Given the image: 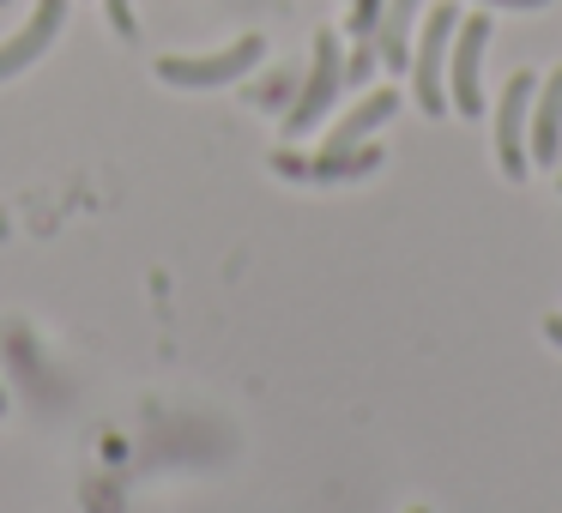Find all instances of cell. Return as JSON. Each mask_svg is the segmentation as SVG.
Listing matches in <instances>:
<instances>
[{"mask_svg":"<svg viewBox=\"0 0 562 513\" xmlns=\"http://www.w3.org/2000/svg\"><path fill=\"white\" fill-rule=\"evenodd\" d=\"M460 31V7H429L424 31H417V55H412V86H417V110L424 115H448V49Z\"/></svg>","mask_w":562,"mask_h":513,"instance_id":"cell-1","label":"cell"},{"mask_svg":"<svg viewBox=\"0 0 562 513\" xmlns=\"http://www.w3.org/2000/svg\"><path fill=\"white\" fill-rule=\"evenodd\" d=\"M260 55H267V43H260V37H236L231 49H218V55H164V61H158V79H164V86H182V91L236 86V79L255 73Z\"/></svg>","mask_w":562,"mask_h":513,"instance_id":"cell-2","label":"cell"},{"mask_svg":"<svg viewBox=\"0 0 562 513\" xmlns=\"http://www.w3.org/2000/svg\"><path fill=\"white\" fill-rule=\"evenodd\" d=\"M484 49H490V13H472L453 31L448 49V110H460L465 122L484 115Z\"/></svg>","mask_w":562,"mask_h":513,"instance_id":"cell-3","label":"cell"},{"mask_svg":"<svg viewBox=\"0 0 562 513\" xmlns=\"http://www.w3.org/2000/svg\"><path fill=\"white\" fill-rule=\"evenodd\" d=\"M339 91H345V55H339V37L321 31V37H315V61H308V79H303V91H296L291 115H284V134H291V139L308 134V127L339 103Z\"/></svg>","mask_w":562,"mask_h":513,"instance_id":"cell-4","label":"cell"},{"mask_svg":"<svg viewBox=\"0 0 562 513\" xmlns=\"http://www.w3.org/2000/svg\"><path fill=\"white\" fill-rule=\"evenodd\" d=\"M532 91H538V73H508L502 103H496V163H502L508 182H520L526 163H532V146H526V127H532Z\"/></svg>","mask_w":562,"mask_h":513,"instance_id":"cell-5","label":"cell"},{"mask_svg":"<svg viewBox=\"0 0 562 513\" xmlns=\"http://www.w3.org/2000/svg\"><path fill=\"white\" fill-rule=\"evenodd\" d=\"M272 170L291 175V182H357V175L381 170V146H351V151H315V158H296V151H279Z\"/></svg>","mask_w":562,"mask_h":513,"instance_id":"cell-6","label":"cell"},{"mask_svg":"<svg viewBox=\"0 0 562 513\" xmlns=\"http://www.w3.org/2000/svg\"><path fill=\"white\" fill-rule=\"evenodd\" d=\"M67 7H74V0H37L31 25L19 31L13 43H0V79H13V73H25L31 61H43V49L55 43V31L67 25Z\"/></svg>","mask_w":562,"mask_h":513,"instance_id":"cell-7","label":"cell"},{"mask_svg":"<svg viewBox=\"0 0 562 513\" xmlns=\"http://www.w3.org/2000/svg\"><path fill=\"white\" fill-rule=\"evenodd\" d=\"M526 146H532V163H557L562 158V67L532 91V127H526Z\"/></svg>","mask_w":562,"mask_h":513,"instance_id":"cell-8","label":"cell"},{"mask_svg":"<svg viewBox=\"0 0 562 513\" xmlns=\"http://www.w3.org/2000/svg\"><path fill=\"white\" fill-rule=\"evenodd\" d=\"M393 115H400V91H369L363 103H357L351 115H345L339 127H333L327 139H321V151H351V146H369V134H375V127H387Z\"/></svg>","mask_w":562,"mask_h":513,"instance_id":"cell-9","label":"cell"},{"mask_svg":"<svg viewBox=\"0 0 562 513\" xmlns=\"http://www.w3.org/2000/svg\"><path fill=\"white\" fill-rule=\"evenodd\" d=\"M417 7H424V0H387V7H381L375 55H381V67H393V73H405V67H412V25H417Z\"/></svg>","mask_w":562,"mask_h":513,"instance_id":"cell-10","label":"cell"},{"mask_svg":"<svg viewBox=\"0 0 562 513\" xmlns=\"http://www.w3.org/2000/svg\"><path fill=\"white\" fill-rule=\"evenodd\" d=\"M381 67V55H375V37H363L351 49V61H345V86H369V73Z\"/></svg>","mask_w":562,"mask_h":513,"instance_id":"cell-11","label":"cell"},{"mask_svg":"<svg viewBox=\"0 0 562 513\" xmlns=\"http://www.w3.org/2000/svg\"><path fill=\"white\" fill-rule=\"evenodd\" d=\"M291 91H296V79H291V73H272V79H260V86L248 91V98H255L260 110H279V103L291 98Z\"/></svg>","mask_w":562,"mask_h":513,"instance_id":"cell-12","label":"cell"},{"mask_svg":"<svg viewBox=\"0 0 562 513\" xmlns=\"http://www.w3.org/2000/svg\"><path fill=\"white\" fill-rule=\"evenodd\" d=\"M381 7H387V0H351V37H357V43H363V37H375Z\"/></svg>","mask_w":562,"mask_h":513,"instance_id":"cell-13","label":"cell"},{"mask_svg":"<svg viewBox=\"0 0 562 513\" xmlns=\"http://www.w3.org/2000/svg\"><path fill=\"white\" fill-rule=\"evenodd\" d=\"M103 13H110V31H115V37H139V25H134V0H103Z\"/></svg>","mask_w":562,"mask_h":513,"instance_id":"cell-14","label":"cell"},{"mask_svg":"<svg viewBox=\"0 0 562 513\" xmlns=\"http://www.w3.org/2000/svg\"><path fill=\"white\" fill-rule=\"evenodd\" d=\"M484 7H514V13H538V7H550V0H484Z\"/></svg>","mask_w":562,"mask_h":513,"instance_id":"cell-15","label":"cell"},{"mask_svg":"<svg viewBox=\"0 0 562 513\" xmlns=\"http://www.w3.org/2000/svg\"><path fill=\"white\" fill-rule=\"evenodd\" d=\"M544 339H550V344H557V351H562V315H544Z\"/></svg>","mask_w":562,"mask_h":513,"instance_id":"cell-16","label":"cell"},{"mask_svg":"<svg viewBox=\"0 0 562 513\" xmlns=\"http://www.w3.org/2000/svg\"><path fill=\"white\" fill-rule=\"evenodd\" d=\"M0 411H7V387H0Z\"/></svg>","mask_w":562,"mask_h":513,"instance_id":"cell-17","label":"cell"},{"mask_svg":"<svg viewBox=\"0 0 562 513\" xmlns=\"http://www.w3.org/2000/svg\"><path fill=\"white\" fill-rule=\"evenodd\" d=\"M412 513H429V508H412Z\"/></svg>","mask_w":562,"mask_h":513,"instance_id":"cell-18","label":"cell"},{"mask_svg":"<svg viewBox=\"0 0 562 513\" xmlns=\"http://www.w3.org/2000/svg\"><path fill=\"white\" fill-rule=\"evenodd\" d=\"M557 187H562V175H557Z\"/></svg>","mask_w":562,"mask_h":513,"instance_id":"cell-19","label":"cell"},{"mask_svg":"<svg viewBox=\"0 0 562 513\" xmlns=\"http://www.w3.org/2000/svg\"><path fill=\"white\" fill-rule=\"evenodd\" d=\"M0 7H7V0H0Z\"/></svg>","mask_w":562,"mask_h":513,"instance_id":"cell-20","label":"cell"}]
</instances>
